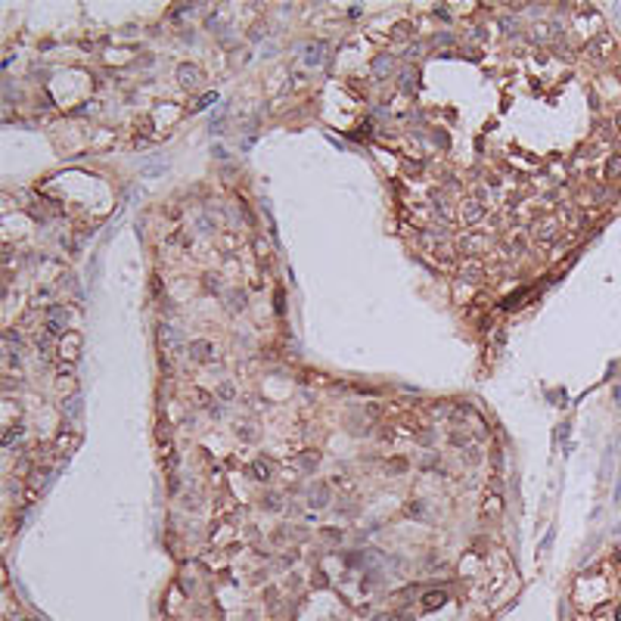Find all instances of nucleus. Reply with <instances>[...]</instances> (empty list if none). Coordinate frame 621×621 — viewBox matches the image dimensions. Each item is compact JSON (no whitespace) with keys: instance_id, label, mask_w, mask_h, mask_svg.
<instances>
[{"instance_id":"obj_25","label":"nucleus","mask_w":621,"mask_h":621,"mask_svg":"<svg viewBox=\"0 0 621 621\" xmlns=\"http://www.w3.org/2000/svg\"><path fill=\"white\" fill-rule=\"evenodd\" d=\"M264 507H267V509H280V500H277V494H267V497H264Z\"/></svg>"},{"instance_id":"obj_13","label":"nucleus","mask_w":621,"mask_h":621,"mask_svg":"<svg viewBox=\"0 0 621 621\" xmlns=\"http://www.w3.org/2000/svg\"><path fill=\"white\" fill-rule=\"evenodd\" d=\"M460 274H463V280H472V283H475V280L482 277L485 271H482V264H478L475 258H466V261L460 264Z\"/></svg>"},{"instance_id":"obj_27","label":"nucleus","mask_w":621,"mask_h":621,"mask_svg":"<svg viewBox=\"0 0 621 621\" xmlns=\"http://www.w3.org/2000/svg\"><path fill=\"white\" fill-rule=\"evenodd\" d=\"M615 131H618V134H621V112H618V115H615Z\"/></svg>"},{"instance_id":"obj_3","label":"nucleus","mask_w":621,"mask_h":621,"mask_svg":"<svg viewBox=\"0 0 621 621\" xmlns=\"http://www.w3.org/2000/svg\"><path fill=\"white\" fill-rule=\"evenodd\" d=\"M456 249H460L466 258H475V255H482L488 249V239L482 236V233H463V236L456 239Z\"/></svg>"},{"instance_id":"obj_8","label":"nucleus","mask_w":621,"mask_h":621,"mask_svg":"<svg viewBox=\"0 0 621 621\" xmlns=\"http://www.w3.org/2000/svg\"><path fill=\"white\" fill-rule=\"evenodd\" d=\"M460 215H463V224H478V221L485 218V202H478V199H466L463 208H460Z\"/></svg>"},{"instance_id":"obj_6","label":"nucleus","mask_w":621,"mask_h":621,"mask_svg":"<svg viewBox=\"0 0 621 621\" xmlns=\"http://www.w3.org/2000/svg\"><path fill=\"white\" fill-rule=\"evenodd\" d=\"M190 357L196 360V364H208V360H215L218 357V351L212 342H205V339H199V342L190 345Z\"/></svg>"},{"instance_id":"obj_22","label":"nucleus","mask_w":621,"mask_h":621,"mask_svg":"<svg viewBox=\"0 0 621 621\" xmlns=\"http://www.w3.org/2000/svg\"><path fill=\"white\" fill-rule=\"evenodd\" d=\"M444 603V590H435V593H426V609H435Z\"/></svg>"},{"instance_id":"obj_1","label":"nucleus","mask_w":621,"mask_h":621,"mask_svg":"<svg viewBox=\"0 0 621 621\" xmlns=\"http://www.w3.org/2000/svg\"><path fill=\"white\" fill-rule=\"evenodd\" d=\"M44 330L50 333V336H65L68 333V311L62 308V304H50V311H47V323H44Z\"/></svg>"},{"instance_id":"obj_10","label":"nucleus","mask_w":621,"mask_h":621,"mask_svg":"<svg viewBox=\"0 0 621 621\" xmlns=\"http://www.w3.org/2000/svg\"><path fill=\"white\" fill-rule=\"evenodd\" d=\"M78 444H81V438H78V435H72V432H59V438L53 441V448H56V453L62 456V451H65V453H72V451L78 448Z\"/></svg>"},{"instance_id":"obj_4","label":"nucleus","mask_w":621,"mask_h":621,"mask_svg":"<svg viewBox=\"0 0 621 621\" xmlns=\"http://www.w3.org/2000/svg\"><path fill=\"white\" fill-rule=\"evenodd\" d=\"M556 233H559V218H541V221L531 224V236L537 242H550Z\"/></svg>"},{"instance_id":"obj_17","label":"nucleus","mask_w":621,"mask_h":621,"mask_svg":"<svg viewBox=\"0 0 621 621\" xmlns=\"http://www.w3.org/2000/svg\"><path fill=\"white\" fill-rule=\"evenodd\" d=\"M410 34H413V25H410V22H397L392 28V41H407Z\"/></svg>"},{"instance_id":"obj_19","label":"nucleus","mask_w":621,"mask_h":621,"mask_svg":"<svg viewBox=\"0 0 621 621\" xmlns=\"http://www.w3.org/2000/svg\"><path fill=\"white\" fill-rule=\"evenodd\" d=\"M606 177H621V156H609V162H606Z\"/></svg>"},{"instance_id":"obj_11","label":"nucleus","mask_w":621,"mask_h":621,"mask_svg":"<svg viewBox=\"0 0 621 621\" xmlns=\"http://www.w3.org/2000/svg\"><path fill=\"white\" fill-rule=\"evenodd\" d=\"M56 389H59L62 397H75V389H78L75 373H59V376H56Z\"/></svg>"},{"instance_id":"obj_28","label":"nucleus","mask_w":621,"mask_h":621,"mask_svg":"<svg viewBox=\"0 0 621 621\" xmlns=\"http://www.w3.org/2000/svg\"><path fill=\"white\" fill-rule=\"evenodd\" d=\"M615 618H618V621H621V609H618V612H615Z\"/></svg>"},{"instance_id":"obj_9","label":"nucleus","mask_w":621,"mask_h":621,"mask_svg":"<svg viewBox=\"0 0 621 621\" xmlns=\"http://www.w3.org/2000/svg\"><path fill=\"white\" fill-rule=\"evenodd\" d=\"M612 47H615V44H612V38H609V34H596V38L590 41V47H587V50H590V56H596V59H603V56H609V53H612Z\"/></svg>"},{"instance_id":"obj_24","label":"nucleus","mask_w":621,"mask_h":621,"mask_svg":"<svg viewBox=\"0 0 621 621\" xmlns=\"http://www.w3.org/2000/svg\"><path fill=\"white\" fill-rule=\"evenodd\" d=\"M485 512H488V515H497V512H500V497H491L488 507H485Z\"/></svg>"},{"instance_id":"obj_5","label":"nucleus","mask_w":621,"mask_h":621,"mask_svg":"<svg viewBox=\"0 0 621 621\" xmlns=\"http://www.w3.org/2000/svg\"><path fill=\"white\" fill-rule=\"evenodd\" d=\"M78 348H81V336L68 330L59 339V357H65V364H75V360H78Z\"/></svg>"},{"instance_id":"obj_2","label":"nucleus","mask_w":621,"mask_h":621,"mask_svg":"<svg viewBox=\"0 0 621 621\" xmlns=\"http://www.w3.org/2000/svg\"><path fill=\"white\" fill-rule=\"evenodd\" d=\"M202 81H205V75H202V68H199V65H193V62H180L177 65V84L180 87L196 90Z\"/></svg>"},{"instance_id":"obj_18","label":"nucleus","mask_w":621,"mask_h":621,"mask_svg":"<svg viewBox=\"0 0 621 621\" xmlns=\"http://www.w3.org/2000/svg\"><path fill=\"white\" fill-rule=\"evenodd\" d=\"M227 308H230V311H242V308H245V292H242V289L230 292V301H227Z\"/></svg>"},{"instance_id":"obj_14","label":"nucleus","mask_w":621,"mask_h":621,"mask_svg":"<svg viewBox=\"0 0 621 621\" xmlns=\"http://www.w3.org/2000/svg\"><path fill=\"white\" fill-rule=\"evenodd\" d=\"M392 65H395L392 56H389V53H379L376 59H373V72H376V75L382 78V75H389V72H392Z\"/></svg>"},{"instance_id":"obj_20","label":"nucleus","mask_w":621,"mask_h":621,"mask_svg":"<svg viewBox=\"0 0 621 621\" xmlns=\"http://www.w3.org/2000/svg\"><path fill=\"white\" fill-rule=\"evenodd\" d=\"M320 50H323V44H311V47H308V53H304V62H308V65H317V62H320V56H323Z\"/></svg>"},{"instance_id":"obj_30","label":"nucleus","mask_w":621,"mask_h":621,"mask_svg":"<svg viewBox=\"0 0 621 621\" xmlns=\"http://www.w3.org/2000/svg\"><path fill=\"white\" fill-rule=\"evenodd\" d=\"M618 75H621V65H618Z\"/></svg>"},{"instance_id":"obj_29","label":"nucleus","mask_w":621,"mask_h":621,"mask_svg":"<svg viewBox=\"0 0 621 621\" xmlns=\"http://www.w3.org/2000/svg\"><path fill=\"white\" fill-rule=\"evenodd\" d=\"M19 621H28V618H19Z\"/></svg>"},{"instance_id":"obj_12","label":"nucleus","mask_w":621,"mask_h":621,"mask_svg":"<svg viewBox=\"0 0 621 621\" xmlns=\"http://www.w3.org/2000/svg\"><path fill=\"white\" fill-rule=\"evenodd\" d=\"M317 463H320V453L317 451H304V453L295 456V466H298L301 472H314V469H317Z\"/></svg>"},{"instance_id":"obj_23","label":"nucleus","mask_w":621,"mask_h":621,"mask_svg":"<svg viewBox=\"0 0 621 621\" xmlns=\"http://www.w3.org/2000/svg\"><path fill=\"white\" fill-rule=\"evenodd\" d=\"M233 395H236V389H233L230 382H224V385L218 389V397H221V401H233Z\"/></svg>"},{"instance_id":"obj_7","label":"nucleus","mask_w":621,"mask_h":621,"mask_svg":"<svg viewBox=\"0 0 621 621\" xmlns=\"http://www.w3.org/2000/svg\"><path fill=\"white\" fill-rule=\"evenodd\" d=\"M249 475L255 478V482H271V475H274V463L267 460V456H258V460L249 463Z\"/></svg>"},{"instance_id":"obj_15","label":"nucleus","mask_w":621,"mask_h":621,"mask_svg":"<svg viewBox=\"0 0 621 621\" xmlns=\"http://www.w3.org/2000/svg\"><path fill=\"white\" fill-rule=\"evenodd\" d=\"M22 435H25V426H22V423H16L13 429H6V432H3V448H13V444H19Z\"/></svg>"},{"instance_id":"obj_16","label":"nucleus","mask_w":621,"mask_h":621,"mask_svg":"<svg viewBox=\"0 0 621 621\" xmlns=\"http://www.w3.org/2000/svg\"><path fill=\"white\" fill-rule=\"evenodd\" d=\"M326 500H330V488H326L323 482H320V485H314V497H311V503L320 509V507H326Z\"/></svg>"},{"instance_id":"obj_26","label":"nucleus","mask_w":621,"mask_h":621,"mask_svg":"<svg viewBox=\"0 0 621 621\" xmlns=\"http://www.w3.org/2000/svg\"><path fill=\"white\" fill-rule=\"evenodd\" d=\"M239 435H242V438H252L255 429H252V426H239Z\"/></svg>"},{"instance_id":"obj_21","label":"nucleus","mask_w":621,"mask_h":621,"mask_svg":"<svg viewBox=\"0 0 621 621\" xmlns=\"http://www.w3.org/2000/svg\"><path fill=\"white\" fill-rule=\"evenodd\" d=\"M525 249H528V236H525V233H515V239H512V252H515V255H522Z\"/></svg>"}]
</instances>
